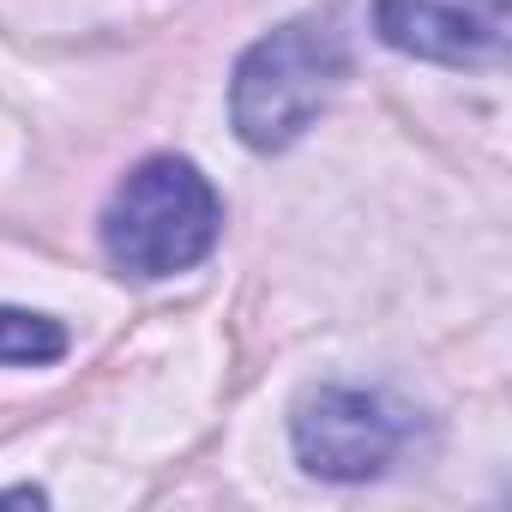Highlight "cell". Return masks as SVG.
I'll list each match as a JSON object with an SVG mask.
<instances>
[{"label": "cell", "instance_id": "obj_1", "mask_svg": "<svg viewBox=\"0 0 512 512\" xmlns=\"http://www.w3.org/2000/svg\"><path fill=\"white\" fill-rule=\"evenodd\" d=\"M223 199L187 157H145L103 205V253L115 272L169 278L217 247Z\"/></svg>", "mask_w": 512, "mask_h": 512}, {"label": "cell", "instance_id": "obj_2", "mask_svg": "<svg viewBox=\"0 0 512 512\" xmlns=\"http://www.w3.org/2000/svg\"><path fill=\"white\" fill-rule=\"evenodd\" d=\"M344 79V43L332 25L296 19L272 37H260L229 79V121L253 151H284L296 145L320 109L332 103Z\"/></svg>", "mask_w": 512, "mask_h": 512}, {"label": "cell", "instance_id": "obj_3", "mask_svg": "<svg viewBox=\"0 0 512 512\" xmlns=\"http://www.w3.org/2000/svg\"><path fill=\"white\" fill-rule=\"evenodd\" d=\"M290 440L308 476L326 482H368L386 476L392 458L410 440V416L380 398V392H356V386H320L296 404L290 416Z\"/></svg>", "mask_w": 512, "mask_h": 512}, {"label": "cell", "instance_id": "obj_4", "mask_svg": "<svg viewBox=\"0 0 512 512\" xmlns=\"http://www.w3.org/2000/svg\"><path fill=\"white\" fill-rule=\"evenodd\" d=\"M374 31L440 67H494L506 55V0H374Z\"/></svg>", "mask_w": 512, "mask_h": 512}, {"label": "cell", "instance_id": "obj_5", "mask_svg": "<svg viewBox=\"0 0 512 512\" xmlns=\"http://www.w3.org/2000/svg\"><path fill=\"white\" fill-rule=\"evenodd\" d=\"M67 356V332L49 314L0 308V368H43Z\"/></svg>", "mask_w": 512, "mask_h": 512}]
</instances>
